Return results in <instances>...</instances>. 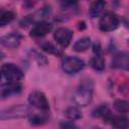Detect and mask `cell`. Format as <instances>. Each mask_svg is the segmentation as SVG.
Segmentation results:
<instances>
[{
	"label": "cell",
	"mask_w": 129,
	"mask_h": 129,
	"mask_svg": "<svg viewBox=\"0 0 129 129\" xmlns=\"http://www.w3.org/2000/svg\"><path fill=\"white\" fill-rule=\"evenodd\" d=\"M73 36V31L67 27H59L53 33V38L62 47H67L71 43Z\"/></svg>",
	"instance_id": "7"
},
{
	"label": "cell",
	"mask_w": 129,
	"mask_h": 129,
	"mask_svg": "<svg viewBox=\"0 0 129 129\" xmlns=\"http://www.w3.org/2000/svg\"><path fill=\"white\" fill-rule=\"evenodd\" d=\"M1 79H2V72H1V70H0V81H1Z\"/></svg>",
	"instance_id": "23"
},
{
	"label": "cell",
	"mask_w": 129,
	"mask_h": 129,
	"mask_svg": "<svg viewBox=\"0 0 129 129\" xmlns=\"http://www.w3.org/2000/svg\"><path fill=\"white\" fill-rule=\"evenodd\" d=\"M49 119V114L47 111H41V113H34L29 115V122L32 125H42L46 123Z\"/></svg>",
	"instance_id": "12"
},
{
	"label": "cell",
	"mask_w": 129,
	"mask_h": 129,
	"mask_svg": "<svg viewBox=\"0 0 129 129\" xmlns=\"http://www.w3.org/2000/svg\"><path fill=\"white\" fill-rule=\"evenodd\" d=\"M91 67L95 70V71H103L105 69V58L102 55V53H96L92 59H91Z\"/></svg>",
	"instance_id": "13"
},
{
	"label": "cell",
	"mask_w": 129,
	"mask_h": 129,
	"mask_svg": "<svg viewBox=\"0 0 129 129\" xmlns=\"http://www.w3.org/2000/svg\"><path fill=\"white\" fill-rule=\"evenodd\" d=\"M2 76L8 83H19L23 78V72L19 67L12 62H6L1 68Z\"/></svg>",
	"instance_id": "3"
},
{
	"label": "cell",
	"mask_w": 129,
	"mask_h": 129,
	"mask_svg": "<svg viewBox=\"0 0 129 129\" xmlns=\"http://www.w3.org/2000/svg\"><path fill=\"white\" fill-rule=\"evenodd\" d=\"M15 17V13L11 10H1L0 11V26H5L9 24Z\"/></svg>",
	"instance_id": "18"
},
{
	"label": "cell",
	"mask_w": 129,
	"mask_h": 129,
	"mask_svg": "<svg viewBox=\"0 0 129 129\" xmlns=\"http://www.w3.org/2000/svg\"><path fill=\"white\" fill-rule=\"evenodd\" d=\"M59 127L60 129H78V126L73 121H62Z\"/></svg>",
	"instance_id": "21"
},
{
	"label": "cell",
	"mask_w": 129,
	"mask_h": 129,
	"mask_svg": "<svg viewBox=\"0 0 129 129\" xmlns=\"http://www.w3.org/2000/svg\"><path fill=\"white\" fill-rule=\"evenodd\" d=\"M93 129H102V128H100V127H94Z\"/></svg>",
	"instance_id": "24"
},
{
	"label": "cell",
	"mask_w": 129,
	"mask_h": 129,
	"mask_svg": "<svg viewBox=\"0 0 129 129\" xmlns=\"http://www.w3.org/2000/svg\"><path fill=\"white\" fill-rule=\"evenodd\" d=\"M93 90H94V84L92 80L90 79L82 80L73 96L74 102L79 106L89 105L93 99Z\"/></svg>",
	"instance_id": "1"
},
{
	"label": "cell",
	"mask_w": 129,
	"mask_h": 129,
	"mask_svg": "<svg viewBox=\"0 0 129 129\" xmlns=\"http://www.w3.org/2000/svg\"><path fill=\"white\" fill-rule=\"evenodd\" d=\"M31 114L30 109L22 104L13 105L11 107L5 108L0 111V119L6 120V119H17V118H23L27 117Z\"/></svg>",
	"instance_id": "2"
},
{
	"label": "cell",
	"mask_w": 129,
	"mask_h": 129,
	"mask_svg": "<svg viewBox=\"0 0 129 129\" xmlns=\"http://www.w3.org/2000/svg\"><path fill=\"white\" fill-rule=\"evenodd\" d=\"M52 29V24L47 21H39L34 24V26L30 30L31 37H42L50 32Z\"/></svg>",
	"instance_id": "9"
},
{
	"label": "cell",
	"mask_w": 129,
	"mask_h": 129,
	"mask_svg": "<svg viewBox=\"0 0 129 129\" xmlns=\"http://www.w3.org/2000/svg\"><path fill=\"white\" fill-rule=\"evenodd\" d=\"M128 53L126 52H120L116 54L112 59V68L115 69H122V70H128Z\"/></svg>",
	"instance_id": "10"
},
{
	"label": "cell",
	"mask_w": 129,
	"mask_h": 129,
	"mask_svg": "<svg viewBox=\"0 0 129 129\" xmlns=\"http://www.w3.org/2000/svg\"><path fill=\"white\" fill-rule=\"evenodd\" d=\"M63 114L71 121L78 120V119L82 118V112L78 107H69L64 110Z\"/></svg>",
	"instance_id": "17"
},
{
	"label": "cell",
	"mask_w": 129,
	"mask_h": 129,
	"mask_svg": "<svg viewBox=\"0 0 129 129\" xmlns=\"http://www.w3.org/2000/svg\"><path fill=\"white\" fill-rule=\"evenodd\" d=\"M22 40V35L18 32H10L0 37V44L7 48H16L19 46Z\"/></svg>",
	"instance_id": "8"
},
{
	"label": "cell",
	"mask_w": 129,
	"mask_h": 129,
	"mask_svg": "<svg viewBox=\"0 0 129 129\" xmlns=\"http://www.w3.org/2000/svg\"><path fill=\"white\" fill-rule=\"evenodd\" d=\"M104 7H105V2L104 1H95L91 4V7H90V10H89V13L91 15V17L95 18V17H98L102 14L103 10H104Z\"/></svg>",
	"instance_id": "14"
},
{
	"label": "cell",
	"mask_w": 129,
	"mask_h": 129,
	"mask_svg": "<svg viewBox=\"0 0 129 129\" xmlns=\"http://www.w3.org/2000/svg\"><path fill=\"white\" fill-rule=\"evenodd\" d=\"M114 108L116 109V111H118L120 113H127L128 109H129V104L126 100L118 99L114 102Z\"/></svg>",
	"instance_id": "19"
},
{
	"label": "cell",
	"mask_w": 129,
	"mask_h": 129,
	"mask_svg": "<svg viewBox=\"0 0 129 129\" xmlns=\"http://www.w3.org/2000/svg\"><path fill=\"white\" fill-rule=\"evenodd\" d=\"M91 45V39L90 37H82L74 44V50L77 52H83L87 50Z\"/></svg>",
	"instance_id": "16"
},
{
	"label": "cell",
	"mask_w": 129,
	"mask_h": 129,
	"mask_svg": "<svg viewBox=\"0 0 129 129\" xmlns=\"http://www.w3.org/2000/svg\"><path fill=\"white\" fill-rule=\"evenodd\" d=\"M93 116L96 117V118H102V119H104V121H106V122L110 121L111 118H112L110 109L108 108L107 105H104V104H102V105L96 107V108L93 110Z\"/></svg>",
	"instance_id": "11"
},
{
	"label": "cell",
	"mask_w": 129,
	"mask_h": 129,
	"mask_svg": "<svg viewBox=\"0 0 129 129\" xmlns=\"http://www.w3.org/2000/svg\"><path fill=\"white\" fill-rule=\"evenodd\" d=\"M28 103L33 108L39 111H48L49 110V103L46 96L39 91L31 92L28 96Z\"/></svg>",
	"instance_id": "5"
},
{
	"label": "cell",
	"mask_w": 129,
	"mask_h": 129,
	"mask_svg": "<svg viewBox=\"0 0 129 129\" xmlns=\"http://www.w3.org/2000/svg\"><path fill=\"white\" fill-rule=\"evenodd\" d=\"M61 7L63 10H76L77 9V3L76 2H62L61 3Z\"/></svg>",
	"instance_id": "22"
},
{
	"label": "cell",
	"mask_w": 129,
	"mask_h": 129,
	"mask_svg": "<svg viewBox=\"0 0 129 129\" xmlns=\"http://www.w3.org/2000/svg\"><path fill=\"white\" fill-rule=\"evenodd\" d=\"M85 67V62L83 59L77 57V56H67L62 59L61 68L64 71V73L69 75H74L82 71Z\"/></svg>",
	"instance_id": "6"
},
{
	"label": "cell",
	"mask_w": 129,
	"mask_h": 129,
	"mask_svg": "<svg viewBox=\"0 0 129 129\" xmlns=\"http://www.w3.org/2000/svg\"><path fill=\"white\" fill-rule=\"evenodd\" d=\"M110 122L113 129H126L128 125L127 118L124 116H112Z\"/></svg>",
	"instance_id": "15"
},
{
	"label": "cell",
	"mask_w": 129,
	"mask_h": 129,
	"mask_svg": "<svg viewBox=\"0 0 129 129\" xmlns=\"http://www.w3.org/2000/svg\"><path fill=\"white\" fill-rule=\"evenodd\" d=\"M120 20L117 14H115L112 11H107L104 13L99 21V27L102 31L108 32V31H113L119 26Z\"/></svg>",
	"instance_id": "4"
},
{
	"label": "cell",
	"mask_w": 129,
	"mask_h": 129,
	"mask_svg": "<svg viewBox=\"0 0 129 129\" xmlns=\"http://www.w3.org/2000/svg\"><path fill=\"white\" fill-rule=\"evenodd\" d=\"M41 48H42L44 51H46V52H48V53L55 54V55H59V54L61 53L60 50H59L55 45H53L51 42H44V43L41 45Z\"/></svg>",
	"instance_id": "20"
}]
</instances>
